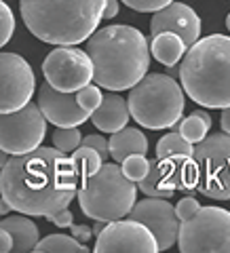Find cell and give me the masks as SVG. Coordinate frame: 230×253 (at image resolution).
Wrapping results in <instances>:
<instances>
[{
  "label": "cell",
  "mask_w": 230,
  "mask_h": 253,
  "mask_svg": "<svg viewBox=\"0 0 230 253\" xmlns=\"http://www.w3.org/2000/svg\"><path fill=\"white\" fill-rule=\"evenodd\" d=\"M192 161L199 173L196 192L207 199L230 201V133H213L199 141Z\"/></svg>",
  "instance_id": "obj_7"
},
{
  "label": "cell",
  "mask_w": 230,
  "mask_h": 253,
  "mask_svg": "<svg viewBox=\"0 0 230 253\" xmlns=\"http://www.w3.org/2000/svg\"><path fill=\"white\" fill-rule=\"evenodd\" d=\"M93 59L95 83L108 91L136 86L150 68V46L146 36L131 26H108L87 41Z\"/></svg>",
  "instance_id": "obj_2"
},
{
  "label": "cell",
  "mask_w": 230,
  "mask_h": 253,
  "mask_svg": "<svg viewBox=\"0 0 230 253\" xmlns=\"http://www.w3.org/2000/svg\"><path fill=\"white\" fill-rule=\"evenodd\" d=\"M150 51L156 61H161L163 66H178L180 59H184L186 55V42L182 41V36L176 32H163V34L150 36Z\"/></svg>",
  "instance_id": "obj_20"
},
{
  "label": "cell",
  "mask_w": 230,
  "mask_h": 253,
  "mask_svg": "<svg viewBox=\"0 0 230 253\" xmlns=\"http://www.w3.org/2000/svg\"><path fill=\"white\" fill-rule=\"evenodd\" d=\"M0 112H15L30 104L36 89L32 66L17 53L0 55Z\"/></svg>",
  "instance_id": "obj_12"
},
{
  "label": "cell",
  "mask_w": 230,
  "mask_h": 253,
  "mask_svg": "<svg viewBox=\"0 0 230 253\" xmlns=\"http://www.w3.org/2000/svg\"><path fill=\"white\" fill-rule=\"evenodd\" d=\"M156 236L138 219H114L97 234L95 253H156Z\"/></svg>",
  "instance_id": "obj_11"
},
{
  "label": "cell",
  "mask_w": 230,
  "mask_h": 253,
  "mask_svg": "<svg viewBox=\"0 0 230 253\" xmlns=\"http://www.w3.org/2000/svg\"><path fill=\"white\" fill-rule=\"evenodd\" d=\"M0 251L2 253L13 251V236L9 230H4V228H0Z\"/></svg>",
  "instance_id": "obj_34"
},
{
  "label": "cell",
  "mask_w": 230,
  "mask_h": 253,
  "mask_svg": "<svg viewBox=\"0 0 230 253\" xmlns=\"http://www.w3.org/2000/svg\"><path fill=\"white\" fill-rule=\"evenodd\" d=\"M226 28L230 30V13H228V17H226Z\"/></svg>",
  "instance_id": "obj_38"
},
{
  "label": "cell",
  "mask_w": 230,
  "mask_h": 253,
  "mask_svg": "<svg viewBox=\"0 0 230 253\" xmlns=\"http://www.w3.org/2000/svg\"><path fill=\"white\" fill-rule=\"evenodd\" d=\"M186 95L203 108H230V36L199 38L180 66Z\"/></svg>",
  "instance_id": "obj_4"
},
{
  "label": "cell",
  "mask_w": 230,
  "mask_h": 253,
  "mask_svg": "<svg viewBox=\"0 0 230 253\" xmlns=\"http://www.w3.org/2000/svg\"><path fill=\"white\" fill-rule=\"evenodd\" d=\"M76 97H78V104H81L89 114H93L95 110L99 108L101 99H104V95H101L97 83H95V84L89 83V84H85L83 89H78V91H76Z\"/></svg>",
  "instance_id": "obj_27"
},
{
  "label": "cell",
  "mask_w": 230,
  "mask_h": 253,
  "mask_svg": "<svg viewBox=\"0 0 230 253\" xmlns=\"http://www.w3.org/2000/svg\"><path fill=\"white\" fill-rule=\"evenodd\" d=\"M148 152V139L139 129L125 126V129L112 133L110 137V156L116 163H123L131 154H146Z\"/></svg>",
  "instance_id": "obj_18"
},
{
  "label": "cell",
  "mask_w": 230,
  "mask_h": 253,
  "mask_svg": "<svg viewBox=\"0 0 230 253\" xmlns=\"http://www.w3.org/2000/svg\"><path fill=\"white\" fill-rule=\"evenodd\" d=\"M173 129L180 131L188 141L199 144V141H203L205 137H207V133L211 129V116L205 112V110H196V112L186 116L182 123L173 125Z\"/></svg>",
  "instance_id": "obj_21"
},
{
  "label": "cell",
  "mask_w": 230,
  "mask_h": 253,
  "mask_svg": "<svg viewBox=\"0 0 230 253\" xmlns=\"http://www.w3.org/2000/svg\"><path fill=\"white\" fill-rule=\"evenodd\" d=\"M129 110L138 125L146 129H169L184 114V86L167 74H146L131 86Z\"/></svg>",
  "instance_id": "obj_6"
},
{
  "label": "cell",
  "mask_w": 230,
  "mask_h": 253,
  "mask_svg": "<svg viewBox=\"0 0 230 253\" xmlns=\"http://www.w3.org/2000/svg\"><path fill=\"white\" fill-rule=\"evenodd\" d=\"M118 15V0H106L104 6V19H112Z\"/></svg>",
  "instance_id": "obj_35"
},
{
  "label": "cell",
  "mask_w": 230,
  "mask_h": 253,
  "mask_svg": "<svg viewBox=\"0 0 230 253\" xmlns=\"http://www.w3.org/2000/svg\"><path fill=\"white\" fill-rule=\"evenodd\" d=\"M176 32L190 49L201 38V17L184 2H171L165 9L156 11L150 21V36Z\"/></svg>",
  "instance_id": "obj_15"
},
{
  "label": "cell",
  "mask_w": 230,
  "mask_h": 253,
  "mask_svg": "<svg viewBox=\"0 0 230 253\" xmlns=\"http://www.w3.org/2000/svg\"><path fill=\"white\" fill-rule=\"evenodd\" d=\"M49 221H51V224H55V226H59V228H70L74 224V215H72V211L63 209L59 213H55V215H51Z\"/></svg>",
  "instance_id": "obj_32"
},
{
  "label": "cell",
  "mask_w": 230,
  "mask_h": 253,
  "mask_svg": "<svg viewBox=\"0 0 230 253\" xmlns=\"http://www.w3.org/2000/svg\"><path fill=\"white\" fill-rule=\"evenodd\" d=\"M106 0H19L26 28L49 44L89 41L104 19Z\"/></svg>",
  "instance_id": "obj_3"
},
{
  "label": "cell",
  "mask_w": 230,
  "mask_h": 253,
  "mask_svg": "<svg viewBox=\"0 0 230 253\" xmlns=\"http://www.w3.org/2000/svg\"><path fill=\"white\" fill-rule=\"evenodd\" d=\"M123 2L129 6L133 11H139V13H156L165 9L167 4H171L173 0H123Z\"/></svg>",
  "instance_id": "obj_29"
},
{
  "label": "cell",
  "mask_w": 230,
  "mask_h": 253,
  "mask_svg": "<svg viewBox=\"0 0 230 253\" xmlns=\"http://www.w3.org/2000/svg\"><path fill=\"white\" fill-rule=\"evenodd\" d=\"M15 32V17L11 13V6L6 2H0V44H6Z\"/></svg>",
  "instance_id": "obj_28"
},
{
  "label": "cell",
  "mask_w": 230,
  "mask_h": 253,
  "mask_svg": "<svg viewBox=\"0 0 230 253\" xmlns=\"http://www.w3.org/2000/svg\"><path fill=\"white\" fill-rule=\"evenodd\" d=\"M46 135V116L38 104L6 112L0 118V148L9 156L26 154L41 148Z\"/></svg>",
  "instance_id": "obj_9"
},
{
  "label": "cell",
  "mask_w": 230,
  "mask_h": 253,
  "mask_svg": "<svg viewBox=\"0 0 230 253\" xmlns=\"http://www.w3.org/2000/svg\"><path fill=\"white\" fill-rule=\"evenodd\" d=\"M70 230H72V234L76 236L78 241H83V243H87V241H89L91 236L95 234V232H93V228L85 226V224H72V226H70Z\"/></svg>",
  "instance_id": "obj_33"
},
{
  "label": "cell",
  "mask_w": 230,
  "mask_h": 253,
  "mask_svg": "<svg viewBox=\"0 0 230 253\" xmlns=\"http://www.w3.org/2000/svg\"><path fill=\"white\" fill-rule=\"evenodd\" d=\"M194 146L192 141H188L180 131L167 133L158 139L156 144V156L158 158H169V156H192Z\"/></svg>",
  "instance_id": "obj_23"
},
{
  "label": "cell",
  "mask_w": 230,
  "mask_h": 253,
  "mask_svg": "<svg viewBox=\"0 0 230 253\" xmlns=\"http://www.w3.org/2000/svg\"><path fill=\"white\" fill-rule=\"evenodd\" d=\"M83 146L95 148L104 158H108V154H110V139H104L101 135H87V137H83Z\"/></svg>",
  "instance_id": "obj_31"
},
{
  "label": "cell",
  "mask_w": 230,
  "mask_h": 253,
  "mask_svg": "<svg viewBox=\"0 0 230 253\" xmlns=\"http://www.w3.org/2000/svg\"><path fill=\"white\" fill-rule=\"evenodd\" d=\"M220 123H222V129H224L226 133H230V108H224V112H222Z\"/></svg>",
  "instance_id": "obj_36"
},
{
  "label": "cell",
  "mask_w": 230,
  "mask_h": 253,
  "mask_svg": "<svg viewBox=\"0 0 230 253\" xmlns=\"http://www.w3.org/2000/svg\"><path fill=\"white\" fill-rule=\"evenodd\" d=\"M199 209H201V205H199L196 199H192V196H184V199L176 205V211H178V215H180L182 221L194 217L196 213H199Z\"/></svg>",
  "instance_id": "obj_30"
},
{
  "label": "cell",
  "mask_w": 230,
  "mask_h": 253,
  "mask_svg": "<svg viewBox=\"0 0 230 253\" xmlns=\"http://www.w3.org/2000/svg\"><path fill=\"white\" fill-rule=\"evenodd\" d=\"M129 217L141 221V224L152 230L161 251H167L178 243L182 219L178 215L176 207L169 203V199L150 196V199L139 201L133 205V209L129 211Z\"/></svg>",
  "instance_id": "obj_13"
},
{
  "label": "cell",
  "mask_w": 230,
  "mask_h": 253,
  "mask_svg": "<svg viewBox=\"0 0 230 253\" xmlns=\"http://www.w3.org/2000/svg\"><path fill=\"white\" fill-rule=\"evenodd\" d=\"M53 144L57 150L68 154L83 146V135L78 126H57V131L53 133Z\"/></svg>",
  "instance_id": "obj_25"
},
{
  "label": "cell",
  "mask_w": 230,
  "mask_h": 253,
  "mask_svg": "<svg viewBox=\"0 0 230 253\" xmlns=\"http://www.w3.org/2000/svg\"><path fill=\"white\" fill-rule=\"evenodd\" d=\"M0 228L9 230L13 236V251L15 253H28L34 251L38 245V226L32 219L23 215H11L4 217Z\"/></svg>",
  "instance_id": "obj_19"
},
{
  "label": "cell",
  "mask_w": 230,
  "mask_h": 253,
  "mask_svg": "<svg viewBox=\"0 0 230 253\" xmlns=\"http://www.w3.org/2000/svg\"><path fill=\"white\" fill-rule=\"evenodd\" d=\"M43 74L46 83L53 84L55 89L76 93L93 81L95 68L91 55L87 51L76 49L74 44H61L45 57Z\"/></svg>",
  "instance_id": "obj_10"
},
{
  "label": "cell",
  "mask_w": 230,
  "mask_h": 253,
  "mask_svg": "<svg viewBox=\"0 0 230 253\" xmlns=\"http://www.w3.org/2000/svg\"><path fill=\"white\" fill-rule=\"evenodd\" d=\"M123 171L129 179L141 181L150 171V161L146 158V154H131L123 161Z\"/></svg>",
  "instance_id": "obj_26"
},
{
  "label": "cell",
  "mask_w": 230,
  "mask_h": 253,
  "mask_svg": "<svg viewBox=\"0 0 230 253\" xmlns=\"http://www.w3.org/2000/svg\"><path fill=\"white\" fill-rule=\"evenodd\" d=\"M72 161H74L76 171L81 173V177H89V175H93V173H97L101 169V165H104V156H101L95 148L81 146L78 150H74Z\"/></svg>",
  "instance_id": "obj_24"
},
{
  "label": "cell",
  "mask_w": 230,
  "mask_h": 253,
  "mask_svg": "<svg viewBox=\"0 0 230 253\" xmlns=\"http://www.w3.org/2000/svg\"><path fill=\"white\" fill-rule=\"evenodd\" d=\"M38 253H87L89 249L83 245V241H78L76 236L68 234H49L43 241H38L36 249Z\"/></svg>",
  "instance_id": "obj_22"
},
{
  "label": "cell",
  "mask_w": 230,
  "mask_h": 253,
  "mask_svg": "<svg viewBox=\"0 0 230 253\" xmlns=\"http://www.w3.org/2000/svg\"><path fill=\"white\" fill-rule=\"evenodd\" d=\"M104 228H106V226H104V224H101V221L97 219V224H95V226H93V232H95V234H99L101 230H104Z\"/></svg>",
  "instance_id": "obj_37"
},
{
  "label": "cell",
  "mask_w": 230,
  "mask_h": 253,
  "mask_svg": "<svg viewBox=\"0 0 230 253\" xmlns=\"http://www.w3.org/2000/svg\"><path fill=\"white\" fill-rule=\"evenodd\" d=\"M72 156L57 148H36L2 163L0 192L11 209L32 217H46L70 207L78 194Z\"/></svg>",
  "instance_id": "obj_1"
},
{
  "label": "cell",
  "mask_w": 230,
  "mask_h": 253,
  "mask_svg": "<svg viewBox=\"0 0 230 253\" xmlns=\"http://www.w3.org/2000/svg\"><path fill=\"white\" fill-rule=\"evenodd\" d=\"M38 106L46 121L57 126H81L91 114L78 104L76 93H66L45 83L38 89Z\"/></svg>",
  "instance_id": "obj_14"
},
{
  "label": "cell",
  "mask_w": 230,
  "mask_h": 253,
  "mask_svg": "<svg viewBox=\"0 0 230 253\" xmlns=\"http://www.w3.org/2000/svg\"><path fill=\"white\" fill-rule=\"evenodd\" d=\"M129 116H131L129 101H127L125 97H121V95H116V93H110V95H104L99 108L91 114V121L99 131L116 133V131H121L127 126Z\"/></svg>",
  "instance_id": "obj_17"
},
{
  "label": "cell",
  "mask_w": 230,
  "mask_h": 253,
  "mask_svg": "<svg viewBox=\"0 0 230 253\" xmlns=\"http://www.w3.org/2000/svg\"><path fill=\"white\" fill-rule=\"evenodd\" d=\"M138 186L125 175L123 167L104 163L97 173L83 177L78 190V203L87 217L95 221H114L129 215L136 205Z\"/></svg>",
  "instance_id": "obj_5"
},
{
  "label": "cell",
  "mask_w": 230,
  "mask_h": 253,
  "mask_svg": "<svg viewBox=\"0 0 230 253\" xmlns=\"http://www.w3.org/2000/svg\"><path fill=\"white\" fill-rule=\"evenodd\" d=\"M190 156H169V158H152L150 161L148 175L138 181L139 192L146 196H158V199H171L173 192L180 190L182 165Z\"/></svg>",
  "instance_id": "obj_16"
},
{
  "label": "cell",
  "mask_w": 230,
  "mask_h": 253,
  "mask_svg": "<svg viewBox=\"0 0 230 253\" xmlns=\"http://www.w3.org/2000/svg\"><path fill=\"white\" fill-rule=\"evenodd\" d=\"M178 247L182 253H230V211L201 207L194 217L182 221Z\"/></svg>",
  "instance_id": "obj_8"
}]
</instances>
